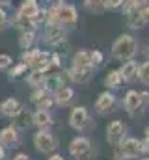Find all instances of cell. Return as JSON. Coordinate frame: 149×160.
Here are the masks:
<instances>
[{
    "instance_id": "6da1fadb",
    "label": "cell",
    "mask_w": 149,
    "mask_h": 160,
    "mask_svg": "<svg viewBox=\"0 0 149 160\" xmlns=\"http://www.w3.org/2000/svg\"><path fill=\"white\" fill-rule=\"evenodd\" d=\"M78 22V11L73 4L69 2H56L49 9H45V26L47 24H56L64 28H74Z\"/></svg>"
},
{
    "instance_id": "7a4b0ae2",
    "label": "cell",
    "mask_w": 149,
    "mask_h": 160,
    "mask_svg": "<svg viewBox=\"0 0 149 160\" xmlns=\"http://www.w3.org/2000/svg\"><path fill=\"white\" fill-rule=\"evenodd\" d=\"M138 52V41L131 34H123L112 43V56L121 62H131Z\"/></svg>"
},
{
    "instance_id": "3957f363",
    "label": "cell",
    "mask_w": 149,
    "mask_h": 160,
    "mask_svg": "<svg viewBox=\"0 0 149 160\" xmlns=\"http://www.w3.org/2000/svg\"><path fill=\"white\" fill-rule=\"evenodd\" d=\"M69 153L74 160H91L95 155V149H93V143L90 138L76 136L69 143Z\"/></svg>"
},
{
    "instance_id": "277c9868",
    "label": "cell",
    "mask_w": 149,
    "mask_h": 160,
    "mask_svg": "<svg viewBox=\"0 0 149 160\" xmlns=\"http://www.w3.org/2000/svg\"><path fill=\"white\" fill-rule=\"evenodd\" d=\"M34 145L39 153H54L58 149V138L49 130H37L34 134Z\"/></svg>"
},
{
    "instance_id": "5b68a950",
    "label": "cell",
    "mask_w": 149,
    "mask_h": 160,
    "mask_svg": "<svg viewBox=\"0 0 149 160\" xmlns=\"http://www.w3.org/2000/svg\"><path fill=\"white\" fill-rule=\"evenodd\" d=\"M117 153L121 160H132L138 158L142 155V147H140V140L138 138H132V136H127L119 145H117Z\"/></svg>"
},
{
    "instance_id": "8992f818",
    "label": "cell",
    "mask_w": 149,
    "mask_h": 160,
    "mask_svg": "<svg viewBox=\"0 0 149 160\" xmlns=\"http://www.w3.org/2000/svg\"><path fill=\"white\" fill-rule=\"evenodd\" d=\"M125 138H127V127H125V123L121 119L110 121L108 127H106V142L110 145H114V147H117Z\"/></svg>"
},
{
    "instance_id": "52a82bcc",
    "label": "cell",
    "mask_w": 149,
    "mask_h": 160,
    "mask_svg": "<svg viewBox=\"0 0 149 160\" xmlns=\"http://www.w3.org/2000/svg\"><path fill=\"white\" fill-rule=\"evenodd\" d=\"M67 30L64 26H56V24H47L43 30V41L50 47H60L62 43H65Z\"/></svg>"
},
{
    "instance_id": "ba28073f",
    "label": "cell",
    "mask_w": 149,
    "mask_h": 160,
    "mask_svg": "<svg viewBox=\"0 0 149 160\" xmlns=\"http://www.w3.org/2000/svg\"><path fill=\"white\" fill-rule=\"evenodd\" d=\"M117 106V99L112 91H103L99 93L97 101H95V112L99 116H108L112 110Z\"/></svg>"
},
{
    "instance_id": "9c48e42d",
    "label": "cell",
    "mask_w": 149,
    "mask_h": 160,
    "mask_svg": "<svg viewBox=\"0 0 149 160\" xmlns=\"http://www.w3.org/2000/svg\"><path fill=\"white\" fill-rule=\"evenodd\" d=\"M144 104V97H142V91H136V89H129L125 93V99H123V106H125V112L134 116Z\"/></svg>"
},
{
    "instance_id": "30bf717a",
    "label": "cell",
    "mask_w": 149,
    "mask_h": 160,
    "mask_svg": "<svg viewBox=\"0 0 149 160\" xmlns=\"http://www.w3.org/2000/svg\"><path fill=\"white\" fill-rule=\"evenodd\" d=\"M21 143V134L15 125H8L0 130V145L6 147H17Z\"/></svg>"
},
{
    "instance_id": "8fae6325",
    "label": "cell",
    "mask_w": 149,
    "mask_h": 160,
    "mask_svg": "<svg viewBox=\"0 0 149 160\" xmlns=\"http://www.w3.org/2000/svg\"><path fill=\"white\" fill-rule=\"evenodd\" d=\"M90 121V114L86 106H74L69 114V125L74 130H82L86 127V123Z\"/></svg>"
},
{
    "instance_id": "7c38bea8",
    "label": "cell",
    "mask_w": 149,
    "mask_h": 160,
    "mask_svg": "<svg viewBox=\"0 0 149 160\" xmlns=\"http://www.w3.org/2000/svg\"><path fill=\"white\" fill-rule=\"evenodd\" d=\"M93 73H95L93 67H71L67 71V78L74 84H88L93 78Z\"/></svg>"
},
{
    "instance_id": "4fadbf2b",
    "label": "cell",
    "mask_w": 149,
    "mask_h": 160,
    "mask_svg": "<svg viewBox=\"0 0 149 160\" xmlns=\"http://www.w3.org/2000/svg\"><path fill=\"white\" fill-rule=\"evenodd\" d=\"M23 110H24L23 102H21V101H17V99H13V97L6 99V101L0 104V114H2V116H6V118H11V119H15Z\"/></svg>"
},
{
    "instance_id": "5bb4252c",
    "label": "cell",
    "mask_w": 149,
    "mask_h": 160,
    "mask_svg": "<svg viewBox=\"0 0 149 160\" xmlns=\"http://www.w3.org/2000/svg\"><path fill=\"white\" fill-rule=\"evenodd\" d=\"M30 123L37 127L39 130H49V127L54 123V118L50 112H41V110H36L30 114Z\"/></svg>"
},
{
    "instance_id": "9a60e30c",
    "label": "cell",
    "mask_w": 149,
    "mask_h": 160,
    "mask_svg": "<svg viewBox=\"0 0 149 160\" xmlns=\"http://www.w3.org/2000/svg\"><path fill=\"white\" fill-rule=\"evenodd\" d=\"M52 101H54V104H58V106H71V102L74 101V91L69 88V86H64V88H60L54 95H52Z\"/></svg>"
},
{
    "instance_id": "2e32d148",
    "label": "cell",
    "mask_w": 149,
    "mask_h": 160,
    "mask_svg": "<svg viewBox=\"0 0 149 160\" xmlns=\"http://www.w3.org/2000/svg\"><path fill=\"white\" fill-rule=\"evenodd\" d=\"M65 86V82L62 78V75H58V73H54V75H47V78L43 82V89L47 91V93H50V95H54L60 88H64Z\"/></svg>"
},
{
    "instance_id": "e0dca14e",
    "label": "cell",
    "mask_w": 149,
    "mask_h": 160,
    "mask_svg": "<svg viewBox=\"0 0 149 160\" xmlns=\"http://www.w3.org/2000/svg\"><path fill=\"white\" fill-rule=\"evenodd\" d=\"M127 24H129V28H132V30H142V28L147 24V17L142 15V13L138 11V8H134L131 13H127Z\"/></svg>"
},
{
    "instance_id": "ac0fdd59",
    "label": "cell",
    "mask_w": 149,
    "mask_h": 160,
    "mask_svg": "<svg viewBox=\"0 0 149 160\" xmlns=\"http://www.w3.org/2000/svg\"><path fill=\"white\" fill-rule=\"evenodd\" d=\"M23 17H26L28 21H32V19H36L37 13L41 11V8H39V4H37L36 0H24V2H21V8L17 9Z\"/></svg>"
},
{
    "instance_id": "d6986e66",
    "label": "cell",
    "mask_w": 149,
    "mask_h": 160,
    "mask_svg": "<svg viewBox=\"0 0 149 160\" xmlns=\"http://www.w3.org/2000/svg\"><path fill=\"white\" fill-rule=\"evenodd\" d=\"M117 71H119V75H121L123 84H125V82H132V80L136 78L138 62H134V60H131V62H125V63H123V67H121V69H117Z\"/></svg>"
},
{
    "instance_id": "ffe728a7",
    "label": "cell",
    "mask_w": 149,
    "mask_h": 160,
    "mask_svg": "<svg viewBox=\"0 0 149 160\" xmlns=\"http://www.w3.org/2000/svg\"><path fill=\"white\" fill-rule=\"evenodd\" d=\"M36 30H24L19 34V47L23 50H30L34 48V43H36Z\"/></svg>"
},
{
    "instance_id": "44dd1931",
    "label": "cell",
    "mask_w": 149,
    "mask_h": 160,
    "mask_svg": "<svg viewBox=\"0 0 149 160\" xmlns=\"http://www.w3.org/2000/svg\"><path fill=\"white\" fill-rule=\"evenodd\" d=\"M13 28H17V30H21V32H24V30H34L32 28V22L26 19V17H23L19 11L13 15V19H11V22H9Z\"/></svg>"
},
{
    "instance_id": "7402d4cb",
    "label": "cell",
    "mask_w": 149,
    "mask_h": 160,
    "mask_svg": "<svg viewBox=\"0 0 149 160\" xmlns=\"http://www.w3.org/2000/svg\"><path fill=\"white\" fill-rule=\"evenodd\" d=\"M71 67H91L90 50H78L73 56V65H71Z\"/></svg>"
},
{
    "instance_id": "603a6c76",
    "label": "cell",
    "mask_w": 149,
    "mask_h": 160,
    "mask_svg": "<svg viewBox=\"0 0 149 160\" xmlns=\"http://www.w3.org/2000/svg\"><path fill=\"white\" fill-rule=\"evenodd\" d=\"M45 78H47V75H45V73L30 71V73H28V77H26V84H28V86H32L34 89H37V88H43Z\"/></svg>"
},
{
    "instance_id": "cb8c5ba5",
    "label": "cell",
    "mask_w": 149,
    "mask_h": 160,
    "mask_svg": "<svg viewBox=\"0 0 149 160\" xmlns=\"http://www.w3.org/2000/svg\"><path fill=\"white\" fill-rule=\"evenodd\" d=\"M105 86L106 88H121L123 86V80H121V75H119V71H110L108 75H106V78H105Z\"/></svg>"
},
{
    "instance_id": "d4e9b609",
    "label": "cell",
    "mask_w": 149,
    "mask_h": 160,
    "mask_svg": "<svg viewBox=\"0 0 149 160\" xmlns=\"http://www.w3.org/2000/svg\"><path fill=\"white\" fill-rule=\"evenodd\" d=\"M136 78L140 80L142 84H147L149 82V62H142L138 63V71H136Z\"/></svg>"
},
{
    "instance_id": "484cf974",
    "label": "cell",
    "mask_w": 149,
    "mask_h": 160,
    "mask_svg": "<svg viewBox=\"0 0 149 160\" xmlns=\"http://www.w3.org/2000/svg\"><path fill=\"white\" fill-rule=\"evenodd\" d=\"M84 8H86L90 13H103V11H105L103 2H99V0H86V2H84Z\"/></svg>"
},
{
    "instance_id": "4316f807",
    "label": "cell",
    "mask_w": 149,
    "mask_h": 160,
    "mask_svg": "<svg viewBox=\"0 0 149 160\" xmlns=\"http://www.w3.org/2000/svg\"><path fill=\"white\" fill-rule=\"evenodd\" d=\"M26 65L24 63H17V65H13V67H9V73H8V77H9V80L11 78H19L23 73H26Z\"/></svg>"
},
{
    "instance_id": "83f0119b",
    "label": "cell",
    "mask_w": 149,
    "mask_h": 160,
    "mask_svg": "<svg viewBox=\"0 0 149 160\" xmlns=\"http://www.w3.org/2000/svg\"><path fill=\"white\" fill-rule=\"evenodd\" d=\"M47 97H50V93H47L43 88H37V89H34V91H32V95H30V101H32L34 104H37V102H41L43 99H47Z\"/></svg>"
},
{
    "instance_id": "f1b7e54d",
    "label": "cell",
    "mask_w": 149,
    "mask_h": 160,
    "mask_svg": "<svg viewBox=\"0 0 149 160\" xmlns=\"http://www.w3.org/2000/svg\"><path fill=\"white\" fill-rule=\"evenodd\" d=\"M90 62H91V67H93V69L99 67V65L105 62L103 52H101V50H90Z\"/></svg>"
},
{
    "instance_id": "f546056e",
    "label": "cell",
    "mask_w": 149,
    "mask_h": 160,
    "mask_svg": "<svg viewBox=\"0 0 149 160\" xmlns=\"http://www.w3.org/2000/svg\"><path fill=\"white\" fill-rule=\"evenodd\" d=\"M2 6H9V2H0V32L9 24V19H8V13Z\"/></svg>"
},
{
    "instance_id": "4dcf8cb0",
    "label": "cell",
    "mask_w": 149,
    "mask_h": 160,
    "mask_svg": "<svg viewBox=\"0 0 149 160\" xmlns=\"http://www.w3.org/2000/svg\"><path fill=\"white\" fill-rule=\"evenodd\" d=\"M121 6H123L121 0H106V2H103L105 11H116V9H121Z\"/></svg>"
},
{
    "instance_id": "1f68e13d",
    "label": "cell",
    "mask_w": 149,
    "mask_h": 160,
    "mask_svg": "<svg viewBox=\"0 0 149 160\" xmlns=\"http://www.w3.org/2000/svg\"><path fill=\"white\" fill-rule=\"evenodd\" d=\"M11 63H13V58H11L9 54H0V71L9 69V67H11Z\"/></svg>"
},
{
    "instance_id": "d6a6232c",
    "label": "cell",
    "mask_w": 149,
    "mask_h": 160,
    "mask_svg": "<svg viewBox=\"0 0 149 160\" xmlns=\"http://www.w3.org/2000/svg\"><path fill=\"white\" fill-rule=\"evenodd\" d=\"M13 160H32V157H30V155H26V153H19V155H15V157H13Z\"/></svg>"
},
{
    "instance_id": "836d02e7",
    "label": "cell",
    "mask_w": 149,
    "mask_h": 160,
    "mask_svg": "<svg viewBox=\"0 0 149 160\" xmlns=\"http://www.w3.org/2000/svg\"><path fill=\"white\" fill-rule=\"evenodd\" d=\"M47 160H65V158H64L62 155H58V153H52V155H50Z\"/></svg>"
},
{
    "instance_id": "e575fe53",
    "label": "cell",
    "mask_w": 149,
    "mask_h": 160,
    "mask_svg": "<svg viewBox=\"0 0 149 160\" xmlns=\"http://www.w3.org/2000/svg\"><path fill=\"white\" fill-rule=\"evenodd\" d=\"M4 157H6V149L0 145V160H4Z\"/></svg>"
},
{
    "instance_id": "d590c367",
    "label": "cell",
    "mask_w": 149,
    "mask_h": 160,
    "mask_svg": "<svg viewBox=\"0 0 149 160\" xmlns=\"http://www.w3.org/2000/svg\"><path fill=\"white\" fill-rule=\"evenodd\" d=\"M140 160H147V157H146V158H140Z\"/></svg>"
},
{
    "instance_id": "8d00e7d4",
    "label": "cell",
    "mask_w": 149,
    "mask_h": 160,
    "mask_svg": "<svg viewBox=\"0 0 149 160\" xmlns=\"http://www.w3.org/2000/svg\"><path fill=\"white\" fill-rule=\"evenodd\" d=\"M114 160H121V158H114Z\"/></svg>"
}]
</instances>
